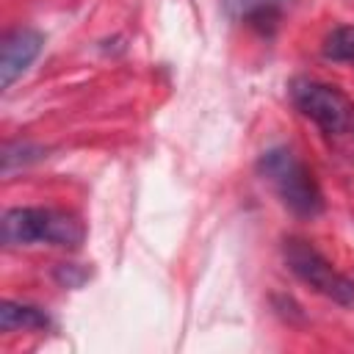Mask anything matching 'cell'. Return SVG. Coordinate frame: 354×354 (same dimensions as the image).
<instances>
[{
  "label": "cell",
  "instance_id": "obj_2",
  "mask_svg": "<svg viewBox=\"0 0 354 354\" xmlns=\"http://www.w3.org/2000/svg\"><path fill=\"white\" fill-rule=\"evenodd\" d=\"M0 238L6 246L50 243L61 249H77L86 238V227L77 216L55 207H11L3 213Z\"/></svg>",
  "mask_w": 354,
  "mask_h": 354
},
{
  "label": "cell",
  "instance_id": "obj_3",
  "mask_svg": "<svg viewBox=\"0 0 354 354\" xmlns=\"http://www.w3.org/2000/svg\"><path fill=\"white\" fill-rule=\"evenodd\" d=\"M290 102L324 136L354 144V102L332 83L315 77H293L288 86Z\"/></svg>",
  "mask_w": 354,
  "mask_h": 354
},
{
  "label": "cell",
  "instance_id": "obj_6",
  "mask_svg": "<svg viewBox=\"0 0 354 354\" xmlns=\"http://www.w3.org/2000/svg\"><path fill=\"white\" fill-rule=\"evenodd\" d=\"M230 19L243 22L260 33H271L279 25L285 0H221Z\"/></svg>",
  "mask_w": 354,
  "mask_h": 354
},
{
  "label": "cell",
  "instance_id": "obj_1",
  "mask_svg": "<svg viewBox=\"0 0 354 354\" xmlns=\"http://www.w3.org/2000/svg\"><path fill=\"white\" fill-rule=\"evenodd\" d=\"M260 177L274 188L279 202L299 218H315L324 210V194L313 171L288 147H271L257 160Z\"/></svg>",
  "mask_w": 354,
  "mask_h": 354
},
{
  "label": "cell",
  "instance_id": "obj_5",
  "mask_svg": "<svg viewBox=\"0 0 354 354\" xmlns=\"http://www.w3.org/2000/svg\"><path fill=\"white\" fill-rule=\"evenodd\" d=\"M44 36L36 28H14L3 36L0 44V86L8 88L41 53Z\"/></svg>",
  "mask_w": 354,
  "mask_h": 354
},
{
  "label": "cell",
  "instance_id": "obj_7",
  "mask_svg": "<svg viewBox=\"0 0 354 354\" xmlns=\"http://www.w3.org/2000/svg\"><path fill=\"white\" fill-rule=\"evenodd\" d=\"M47 326H50V315L36 304H22V301H3L0 304V329L3 332L47 329Z\"/></svg>",
  "mask_w": 354,
  "mask_h": 354
},
{
  "label": "cell",
  "instance_id": "obj_4",
  "mask_svg": "<svg viewBox=\"0 0 354 354\" xmlns=\"http://www.w3.org/2000/svg\"><path fill=\"white\" fill-rule=\"evenodd\" d=\"M282 257L288 263V268L304 282L310 285L315 293L343 304V307H354V282L340 274L310 241L304 238H285L282 243Z\"/></svg>",
  "mask_w": 354,
  "mask_h": 354
},
{
  "label": "cell",
  "instance_id": "obj_9",
  "mask_svg": "<svg viewBox=\"0 0 354 354\" xmlns=\"http://www.w3.org/2000/svg\"><path fill=\"white\" fill-rule=\"evenodd\" d=\"M41 155H44V149L30 144V141H8L3 147V174H11L14 169L39 160Z\"/></svg>",
  "mask_w": 354,
  "mask_h": 354
},
{
  "label": "cell",
  "instance_id": "obj_8",
  "mask_svg": "<svg viewBox=\"0 0 354 354\" xmlns=\"http://www.w3.org/2000/svg\"><path fill=\"white\" fill-rule=\"evenodd\" d=\"M324 58L337 61V64H351L354 66V25H337L321 47Z\"/></svg>",
  "mask_w": 354,
  "mask_h": 354
}]
</instances>
